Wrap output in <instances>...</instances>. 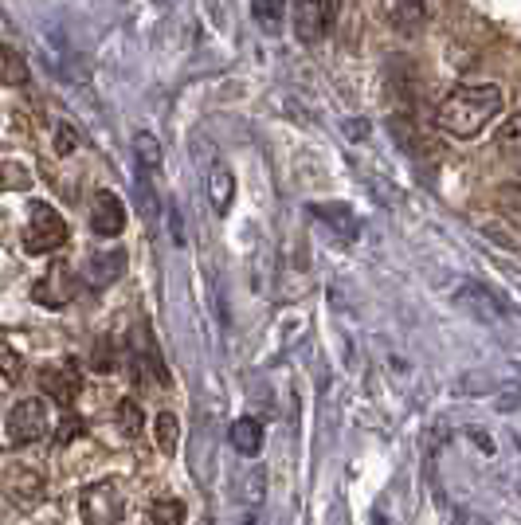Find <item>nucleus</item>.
Here are the masks:
<instances>
[{
  "mask_svg": "<svg viewBox=\"0 0 521 525\" xmlns=\"http://www.w3.org/2000/svg\"><path fill=\"white\" fill-rule=\"evenodd\" d=\"M502 106H506V95H502V87H494V83L459 87V91H451V95L439 102L435 122H439V130L451 134V138H474V134H482V130L502 114Z\"/></svg>",
  "mask_w": 521,
  "mask_h": 525,
  "instance_id": "f257e3e1",
  "label": "nucleus"
},
{
  "mask_svg": "<svg viewBox=\"0 0 521 525\" xmlns=\"http://www.w3.org/2000/svg\"><path fill=\"white\" fill-rule=\"evenodd\" d=\"M63 243H67V220L51 204L36 200L28 212V228H24V251L28 255H51Z\"/></svg>",
  "mask_w": 521,
  "mask_h": 525,
  "instance_id": "f03ea898",
  "label": "nucleus"
},
{
  "mask_svg": "<svg viewBox=\"0 0 521 525\" xmlns=\"http://www.w3.org/2000/svg\"><path fill=\"white\" fill-rule=\"evenodd\" d=\"M122 514H126V490H122V482H114V478L87 486L83 498H79V518H83V525H114Z\"/></svg>",
  "mask_w": 521,
  "mask_h": 525,
  "instance_id": "7ed1b4c3",
  "label": "nucleus"
},
{
  "mask_svg": "<svg viewBox=\"0 0 521 525\" xmlns=\"http://www.w3.org/2000/svg\"><path fill=\"white\" fill-rule=\"evenodd\" d=\"M0 494L16 510H36L48 498V486H44L40 471H32V467H8L0 478Z\"/></svg>",
  "mask_w": 521,
  "mask_h": 525,
  "instance_id": "20e7f679",
  "label": "nucleus"
},
{
  "mask_svg": "<svg viewBox=\"0 0 521 525\" xmlns=\"http://www.w3.org/2000/svg\"><path fill=\"white\" fill-rule=\"evenodd\" d=\"M48 428H51L48 404L36 400V396L20 400V404L8 412V439H12V443H36V439L48 435Z\"/></svg>",
  "mask_w": 521,
  "mask_h": 525,
  "instance_id": "39448f33",
  "label": "nucleus"
},
{
  "mask_svg": "<svg viewBox=\"0 0 521 525\" xmlns=\"http://www.w3.org/2000/svg\"><path fill=\"white\" fill-rule=\"evenodd\" d=\"M294 20H298V40L318 48L337 20V0H298Z\"/></svg>",
  "mask_w": 521,
  "mask_h": 525,
  "instance_id": "423d86ee",
  "label": "nucleus"
},
{
  "mask_svg": "<svg viewBox=\"0 0 521 525\" xmlns=\"http://www.w3.org/2000/svg\"><path fill=\"white\" fill-rule=\"evenodd\" d=\"M455 302H459L467 314H474L478 322H486V326H498V322L510 318L506 302L490 287H482V283H459V287H455Z\"/></svg>",
  "mask_w": 521,
  "mask_h": 525,
  "instance_id": "0eeeda50",
  "label": "nucleus"
},
{
  "mask_svg": "<svg viewBox=\"0 0 521 525\" xmlns=\"http://www.w3.org/2000/svg\"><path fill=\"white\" fill-rule=\"evenodd\" d=\"M75 294H79V279H75V271H71L67 263H55L48 275L32 287V298H36L40 306H48V310H63Z\"/></svg>",
  "mask_w": 521,
  "mask_h": 525,
  "instance_id": "6e6552de",
  "label": "nucleus"
},
{
  "mask_svg": "<svg viewBox=\"0 0 521 525\" xmlns=\"http://www.w3.org/2000/svg\"><path fill=\"white\" fill-rule=\"evenodd\" d=\"M91 228L102 239H114L126 232V204L114 192H95V200H91Z\"/></svg>",
  "mask_w": 521,
  "mask_h": 525,
  "instance_id": "1a4fd4ad",
  "label": "nucleus"
},
{
  "mask_svg": "<svg viewBox=\"0 0 521 525\" xmlns=\"http://www.w3.org/2000/svg\"><path fill=\"white\" fill-rule=\"evenodd\" d=\"M40 388L48 392L55 404L71 408V404L79 400V392H83V377H79L75 365H51V369L40 373Z\"/></svg>",
  "mask_w": 521,
  "mask_h": 525,
  "instance_id": "9d476101",
  "label": "nucleus"
},
{
  "mask_svg": "<svg viewBox=\"0 0 521 525\" xmlns=\"http://www.w3.org/2000/svg\"><path fill=\"white\" fill-rule=\"evenodd\" d=\"M122 271H126V251H102V255H91V263H87V283L102 290L110 287Z\"/></svg>",
  "mask_w": 521,
  "mask_h": 525,
  "instance_id": "9b49d317",
  "label": "nucleus"
},
{
  "mask_svg": "<svg viewBox=\"0 0 521 525\" xmlns=\"http://www.w3.org/2000/svg\"><path fill=\"white\" fill-rule=\"evenodd\" d=\"M310 212H314L318 220H326V224H330L333 232L345 239V243H353V239L361 236V224H357V216H353L345 204H314Z\"/></svg>",
  "mask_w": 521,
  "mask_h": 525,
  "instance_id": "f8f14e48",
  "label": "nucleus"
},
{
  "mask_svg": "<svg viewBox=\"0 0 521 525\" xmlns=\"http://www.w3.org/2000/svg\"><path fill=\"white\" fill-rule=\"evenodd\" d=\"M208 200H212V208H216L220 216L232 208V200H236V177H232L228 165H216V169L208 173Z\"/></svg>",
  "mask_w": 521,
  "mask_h": 525,
  "instance_id": "ddd939ff",
  "label": "nucleus"
},
{
  "mask_svg": "<svg viewBox=\"0 0 521 525\" xmlns=\"http://www.w3.org/2000/svg\"><path fill=\"white\" fill-rule=\"evenodd\" d=\"M232 447L239 455H259L263 447V424L259 420H236L232 424Z\"/></svg>",
  "mask_w": 521,
  "mask_h": 525,
  "instance_id": "4468645a",
  "label": "nucleus"
},
{
  "mask_svg": "<svg viewBox=\"0 0 521 525\" xmlns=\"http://www.w3.org/2000/svg\"><path fill=\"white\" fill-rule=\"evenodd\" d=\"M149 525H185V502L173 498V494L153 498V506H149Z\"/></svg>",
  "mask_w": 521,
  "mask_h": 525,
  "instance_id": "2eb2a0df",
  "label": "nucleus"
},
{
  "mask_svg": "<svg viewBox=\"0 0 521 525\" xmlns=\"http://www.w3.org/2000/svg\"><path fill=\"white\" fill-rule=\"evenodd\" d=\"M153 439H157V451L161 455H173L177 451V439H181V420L173 412H161L153 420Z\"/></svg>",
  "mask_w": 521,
  "mask_h": 525,
  "instance_id": "dca6fc26",
  "label": "nucleus"
},
{
  "mask_svg": "<svg viewBox=\"0 0 521 525\" xmlns=\"http://www.w3.org/2000/svg\"><path fill=\"white\" fill-rule=\"evenodd\" d=\"M427 20V4L424 0H396V12H392V24L400 32H420V24Z\"/></svg>",
  "mask_w": 521,
  "mask_h": 525,
  "instance_id": "f3484780",
  "label": "nucleus"
},
{
  "mask_svg": "<svg viewBox=\"0 0 521 525\" xmlns=\"http://www.w3.org/2000/svg\"><path fill=\"white\" fill-rule=\"evenodd\" d=\"M114 420H118V428H122L126 439H138V435L145 431V412L138 408V400H118Z\"/></svg>",
  "mask_w": 521,
  "mask_h": 525,
  "instance_id": "a211bd4d",
  "label": "nucleus"
},
{
  "mask_svg": "<svg viewBox=\"0 0 521 525\" xmlns=\"http://www.w3.org/2000/svg\"><path fill=\"white\" fill-rule=\"evenodd\" d=\"M24 79H28V67H24V59H20V51L0 44V83L16 87V83H24Z\"/></svg>",
  "mask_w": 521,
  "mask_h": 525,
  "instance_id": "6ab92c4d",
  "label": "nucleus"
},
{
  "mask_svg": "<svg viewBox=\"0 0 521 525\" xmlns=\"http://www.w3.org/2000/svg\"><path fill=\"white\" fill-rule=\"evenodd\" d=\"M134 153H138L145 173H157V169H161V145H157V138H153L149 130H138V134H134Z\"/></svg>",
  "mask_w": 521,
  "mask_h": 525,
  "instance_id": "aec40b11",
  "label": "nucleus"
},
{
  "mask_svg": "<svg viewBox=\"0 0 521 525\" xmlns=\"http://www.w3.org/2000/svg\"><path fill=\"white\" fill-rule=\"evenodd\" d=\"M251 12H255V20H259V28H267V32H279L286 4H283V0H255V4H251Z\"/></svg>",
  "mask_w": 521,
  "mask_h": 525,
  "instance_id": "412c9836",
  "label": "nucleus"
},
{
  "mask_svg": "<svg viewBox=\"0 0 521 525\" xmlns=\"http://www.w3.org/2000/svg\"><path fill=\"white\" fill-rule=\"evenodd\" d=\"M91 365H95L98 373H114V369H118V345H114V337H98L95 353H91Z\"/></svg>",
  "mask_w": 521,
  "mask_h": 525,
  "instance_id": "4be33fe9",
  "label": "nucleus"
},
{
  "mask_svg": "<svg viewBox=\"0 0 521 525\" xmlns=\"http://www.w3.org/2000/svg\"><path fill=\"white\" fill-rule=\"evenodd\" d=\"M28 169L24 165H16V161H4L0 165V189H28Z\"/></svg>",
  "mask_w": 521,
  "mask_h": 525,
  "instance_id": "5701e85b",
  "label": "nucleus"
},
{
  "mask_svg": "<svg viewBox=\"0 0 521 525\" xmlns=\"http://www.w3.org/2000/svg\"><path fill=\"white\" fill-rule=\"evenodd\" d=\"M20 373V357H16V349L8 345V341H0V377H16Z\"/></svg>",
  "mask_w": 521,
  "mask_h": 525,
  "instance_id": "b1692460",
  "label": "nucleus"
},
{
  "mask_svg": "<svg viewBox=\"0 0 521 525\" xmlns=\"http://www.w3.org/2000/svg\"><path fill=\"white\" fill-rule=\"evenodd\" d=\"M263 482H267L263 471H255V475L243 482V502H247V506H259V502H263Z\"/></svg>",
  "mask_w": 521,
  "mask_h": 525,
  "instance_id": "393cba45",
  "label": "nucleus"
},
{
  "mask_svg": "<svg viewBox=\"0 0 521 525\" xmlns=\"http://www.w3.org/2000/svg\"><path fill=\"white\" fill-rule=\"evenodd\" d=\"M55 130H59V142H55V149H59V153H75V149H79V134H75L67 122H59Z\"/></svg>",
  "mask_w": 521,
  "mask_h": 525,
  "instance_id": "a878e982",
  "label": "nucleus"
},
{
  "mask_svg": "<svg viewBox=\"0 0 521 525\" xmlns=\"http://www.w3.org/2000/svg\"><path fill=\"white\" fill-rule=\"evenodd\" d=\"M138 196H142V212L149 220H157V196H153V185H149V177L138 181Z\"/></svg>",
  "mask_w": 521,
  "mask_h": 525,
  "instance_id": "bb28decb",
  "label": "nucleus"
},
{
  "mask_svg": "<svg viewBox=\"0 0 521 525\" xmlns=\"http://www.w3.org/2000/svg\"><path fill=\"white\" fill-rule=\"evenodd\" d=\"M518 126H521L518 118H510V126L502 130V142H498L502 145V153H514V145H518Z\"/></svg>",
  "mask_w": 521,
  "mask_h": 525,
  "instance_id": "cd10ccee",
  "label": "nucleus"
},
{
  "mask_svg": "<svg viewBox=\"0 0 521 525\" xmlns=\"http://www.w3.org/2000/svg\"><path fill=\"white\" fill-rule=\"evenodd\" d=\"M83 431V424H79V416H67L63 420V431H59V443H67V439H75Z\"/></svg>",
  "mask_w": 521,
  "mask_h": 525,
  "instance_id": "c85d7f7f",
  "label": "nucleus"
},
{
  "mask_svg": "<svg viewBox=\"0 0 521 525\" xmlns=\"http://www.w3.org/2000/svg\"><path fill=\"white\" fill-rule=\"evenodd\" d=\"M157 4H161V0H157Z\"/></svg>",
  "mask_w": 521,
  "mask_h": 525,
  "instance_id": "c756f323",
  "label": "nucleus"
}]
</instances>
